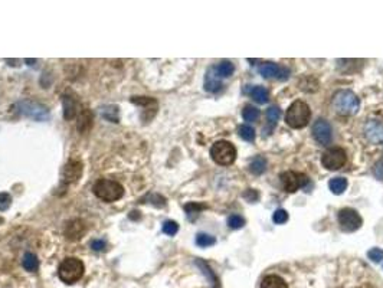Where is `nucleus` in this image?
<instances>
[{
	"label": "nucleus",
	"mask_w": 383,
	"mask_h": 288,
	"mask_svg": "<svg viewBox=\"0 0 383 288\" xmlns=\"http://www.w3.org/2000/svg\"><path fill=\"white\" fill-rule=\"evenodd\" d=\"M311 111L304 101H294L285 112V122L291 129H303L309 124Z\"/></svg>",
	"instance_id": "nucleus-1"
},
{
	"label": "nucleus",
	"mask_w": 383,
	"mask_h": 288,
	"mask_svg": "<svg viewBox=\"0 0 383 288\" xmlns=\"http://www.w3.org/2000/svg\"><path fill=\"white\" fill-rule=\"evenodd\" d=\"M93 190L94 195L104 202H115L121 199L124 195V187L118 182L110 180V179H100L94 185Z\"/></svg>",
	"instance_id": "nucleus-2"
},
{
	"label": "nucleus",
	"mask_w": 383,
	"mask_h": 288,
	"mask_svg": "<svg viewBox=\"0 0 383 288\" xmlns=\"http://www.w3.org/2000/svg\"><path fill=\"white\" fill-rule=\"evenodd\" d=\"M84 262L78 258H66L61 262L59 270H58V275L61 281H64L65 284H75L76 281L82 278L84 275Z\"/></svg>",
	"instance_id": "nucleus-3"
},
{
	"label": "nucleus",
	"mask_w": 383,
	"mask_h": 288,
	"mask_svg": "<svg viewBox=\"0 0 383 288\" xmlns=\"http://www.w3.org/2000/svg\"><path fill=\"white\" fill-rule=\"evenodd\" d=\"M333 107H334L337 114H340V115H353L359 110L360 101H359V98H357V95L355 93L347 91V90H342L334 95Z\"/></svg>",
	"instance_id": "nucleus-4"
},
{
	"label": "nucleus",
	"mask_w": 383,
	"mask_h": 288,
	"mask_svg": "<svg viewBox=\"0 0 383 288\" xmlns=\"http://www.w3.org/2000/svg\"><path fill=\"white\" fill-rule=\"evenodd\" d=\"M210 156L214 161L221 164V166H229L232 164L236 158V149L232 143L226 140H219L210 149Z\"/></svg>",
	"instance_id": "nucleus-5"
},
{
	"label": "nucleus",
	"mask_w": 383,
	"mask_h": 288,
	"mask_svg": "<svg viewBox=\"0 0 383 288\" xmlns=\"http://www.w3.org/2000/svg\"><path fill=\"white\" fill-rule=\"evenodd\" d=\"M15 111H18L20 115H25L28 118H32L35 121H47L49 118V110L45 105L35 101H20L15 104Z\"/></svg>",
	"instance_id": "nucleus-6"
},
{
	"label": "nucleus",
	"mask_w": 383,
	"mask_h": 288,
	"mask_svg": "<svg viewBox=\"0 0 383 288\" xmlns=\"http://www.w3.org/2000/svg\"><path fill=\"white\" fill-rule=\"evenodd\" d=\"M346 151L340 147H331L326 150L321 156V164L328 170H338L346 164Z\"/></svg>",
	"instance_id": "nucleus-7"
},
{
	"label": "nucleus",
	"mask_w": 383,
	"mask_h": 288,
	"mask_svg": "<svg viewBox=\"0 0 383 288\" xmlns=\"http://www.w3.org/2000/svg\"><path fill=\"white\" fill-rule=\"evenodd\" d=\"M338 223L345 232H355L362 226L363 221H362V216L357 214V211L345 208L338 212Z\"/></svg>",
	"instance_id": "nucleus-8"
},
{
	"label": "nucleus",
	"mask_w": 383,
	"mask_h": 288,
	"mask_svg": "<svg viewBox=\"0 0 383 288\" xmlns=\"http://www.w3.org/2000/svg\"><path fill=\"white\" fill-rule=\"evenodd\" d=\"M309 183V177L303 173L297 172H284L281 175V185L284 187L285 192L294 193L297 192L300 187H304Z\"/></svg>",
	"instance_id": "nucleus-9"
},
{
	"label": "nucleus",
	"mask_w": 383,
	"mask_h": 288,
	"mask_svg": "<svg viewBox=\"0 0 383 288\" xmlns=\"http://www.w3.org/2000/svg\"><path fill=\"white\" fill-rule=\"evenodd\" d=\"M82 175V161L72 158L65 164V168L62 170V182L64 183H75L79 180V177Z\"/></svg>",
	"instance_id": "nucleus-10"
},
{
	"label": "nucleus",
	"mask_w": 383,
	"mask_h": 288,
	"mask_svg": "<svg viewBox=\"0 0 383 288\" xmlns=\"http://www.w3.org/2000/svg\"><path fill=\"white\" fill-rule=\"evenodd\" d=\"M313 137L316 139L318 144L326 146L331 141L333 133H331V126L326 120H317L313 126Z\"/></svg>",
	"instance_id": "nucleus-11"
},
{
	"label": "nucleus",
	"mask_w": 383,
	"mask_h": 288,
	"mask_svg": "<svg viewBox=\"0 0 383 288\" xmlns=\"http://www.w3.org/2000/svg\"><path fill=\"white\" fill-rule=\"evenodd\" d=\"M260 72L264 78H277V79H285L290 71L284 66L277 65L274 62H265L260 66Z\"/></svg>",
	"instance_id": "nucleus-12"
},
{
	"label": "nucleus",
	"mask_w": 383,
	"mask_h": 288,
	"mask_svg": "<svg viewBox=\"0 0 383 288\" xmlns=\"http://www.w3.org/2000/svg\"><path fill=\"white\" fill-rule=\"evenodd\" d=\"M366 137L369 141L374 144H379L383 141V122L377 120H370L366 124Z\"/></svg>",
	"instance_id": "nucleus-13"
},
{
	"label": "nucleus",
	"mask_w": 383,
	"mask_h": 288,
	"mask_svg": "<svg viewBox=\"0 0 383 288\" xmlns=\"http://www.w3.org/2000/svg\"><path fill=\"white\" fill-rule=\"evenodd\" d=\"M222 81H221V76L216 74L215 66L209 68L207 72H206L205 76V90L207 93H218L222 90Z\"/></svg>",
	"instance_id": "nucleus-14"
},
{
	"label": "nucleus",
	"mask_w": 383,
	"mask_h": 288,
	"mask_svg": "<svg viewBox=\"0 0 383 288\" xmlns=\"http://www.w3.org/2000/svg\"><path fill=\"white\" fill-rule=\"evenodd\" d=\"M84 232H85L84 222H82V221H79V219H75V221H72V222L68 223L65 235L68 239H71V241H76V239L82 238Z\"/></svg>",
	"instance_id": "nucleus-15"
},
{
	"label": "nucleus",
	"mask_w": 383,
	"mask_h": 288,
	"mask_svg": "<svg viewBox=\"0 0 383 288\" xmlns=\"http://www.w3.org/2000/svg\"><path fill=\"white\" fill-rule=\"evenodd\" d=\"M62 104H64V118L65 120H72L78 114V102H76V100L69 97V95H64Z\"/></svg>",
	"instance_id": "nucleus-16"
},
{
	"label": "nucleus",
	"mask_w": 383,
	"mask_h": 288,
	"mask_svg": "<svg viewBox=\"0 0 383 288\" xmlns=\"http://www.w3.org/2000/svg\"><path fill=\"white\" fill-rule=\"evenodd\" d=\"M93 127V114L88 111V110H82L79 117H78V124H76V129L79 133H87Z\"/></svg>",
	"instance_id": "nucleus-17"
},
{
	"label": "nucleus",
	"mask_w": 383,
	"mask_h": 288,
	"mask_svg": "<svg viewBox=\"0 0 383 288\" xmlns=\"http://www.w3.org/2000/svg\"><path fill=\"white\" fill-rule=\"evenodd\" d=\"M196 265L202 270L203 272V275H206V278L209 279V282L212 284V287L214 288H219V279L215 275V272L212 271V268L206 264L205 261L202 260H196Z\"/></svg>",
	"instance_id": "nucleus-18"
},
{
	"label": "nucleus",
	"mask_w": 383,
	"mask_h": 288,
	"mask_svg": "<svg viewBox=\"0 0 383 288\" xmlns=\"http://www.w3.org/2000/svg\"><path fill=\"white\" fill-rule=\"evenodd\" d=\"M261 288H288V285L278 275H268L262 279Z\"/></svg>",
	"instance_id": "nucleus-19"
},
{
	"label": "nucleus",
	"mask_w": 383,
	"mask_h": 288,
	"mask_svg": "<svg viewBox=\"0 0 383 288\" xmlns=\"http://www.w3.org/2000/svg\"><path fill=\"white\" fill-rule=\"evenodd\" d=\"M22 265L23 268L29 272H35V271L39 268V261H37L36 255H33L32 252H26L23 255V260H22Z\"/></svg>",
	"instance_id": "nucleus-20"
},
{
	"label": "nucleus",
	"mask_w": 383,
	"mask_h": 288,
	"mask_svg": "<svg viewBox=\"0 0 383 288\" xmlns=\"http://www.w3.org/2000/svg\"><path fill=\"white\" fill-rule=\"evenodd\" d=\"M328 187H330V190H331L334 195H342V193L346 190L347 180L345 177H334V179L330 180Z\"/></svg>",
	"instance_id": "nucleus-21"
},
{
	"label": "nucleus",
	"mask_w": 383,
	"mask_h": 288,
	"mask_svg": "<svg viewBox=\"0 0 383 288\" xmlns=\"http://www.w3.org/2000/svg\"><path fill=\"white\" fill-rule=\"evenodd\" d=\"M234 64L229 62V61H222V62H219V64L215 66L216 74L219 75L221 78H222V76H224V78L231 76V75L234 74Z\"/></svg>",
	"instance_id": "nucleus-22"
},
{
	"label": "nucleus",
	"mask_w": 383,
	"mask_h": 288,
	"mask_svg": "<svg viewBox=\"0 0 383 288\" xmlns=\"http://www.w3.org/2000/svg\"><path fill=\"white\" fill-rule=\"evenodd\" d=\"M249 170L252 172L253 175H262V173L267 170V160L262 157V156H257V157L251 161Z\"/></svg>",
	"instance_id": "nucleus-23"
},
{
	"label": "nucleus",
	"mask_w": 383,
	"mask_h": 288,
	"mask_svg": "<svg viewBox=\"0 0 383 288\" xmlns=\"http://www.w3.org/2000/svg\"><path fill=\"white\" fill-rule=\"evenodd\" d=\"M251 94V97H252L255 101L258 102V104H265V102L268 101V91H267V88H264V87H253L252 90L249 91Z\"/></svg>",
	"instance_id": "nucleus-24"
},
{
	"label": "nucleus",
	"mask_w": 383,
	"mask_h": 288,
	"mask_svg": "<svg viewBox=\"0 0 383 288\" xmlns=\"http://www.w3.org/2000/svg\"><path fill=\"white\" fill-rule=\"evenodd\" d=\"M101 114H103V117L105 118V120L111 121V122H118V120H120V115H118V107H114V105L105 107Z\"/></svg>",
	"instance_id": "nucleus-25"
},
{
	"label": "nucleus",
	"mask_w": 383,
	"mask_h": 288,
	"mask_svg": "<svg viewBox=\"0 0 383 288\" xmlns=\"http://www.w3.org/2000/svg\"><path fill=\"white\" fill-rule=\"evenodd\" d=\"M242 117L245 121L253 122V121H257L258 118H260V110H258V108H255V107H252V105H246V107L243 108Z\"/></svg>",
	"instance_id": "nucleus-26"
},
{
	"label": "nucleus",
	"mask_w": 383,
	"mask_h": 288,
	"mask_svg": "<svg viewBox=\"0 0 383 288\" xmlns=\"http://www.w3.org/2000/svg\"><path fill=\"white\" fill-rule=\"evenodd\" d=\"M238 133H239L241 139H243L245 141H253L255 140V130H253L251 126H246V124L239 126Z\"/></svg>",
	"instance_id": "nucleus-27"
},
{
	"label": "nucleus",
	"mask_w": 383,
	"mask_h": 288,
	"mask_svg": "<svg viewBox=\"0 0 383 288\" xmlns=\"http://www.w3.org/2000/svg\"><path fill=\"white\" fill-rule=\"evenodd\" d=\"M215 236H212V235H207V233H197L196 243L199 246H202V248H207V246H210V245H215Z\"/></svg>",
	"instance_id": "nucleus-28"
},
{
	"label": "nucleus",
	"mask_w": 383,
	"mask_h": 288,
	"mask_svg": "<svg viewBox=\"0 0 383 288\" xmlns=\"http://www.w3.org/2000/svg\"><path fill=\"white\" fill-rule=\"evenodd\" d=\"M243 225H245V219L241 215H231L228 218V226L231 229H241Z\"/></svg>",
	"instance_id": "nucleus-29"
},
{
	"label": "nucleus",
	"mask_w": 383,
	"mask_h": 288,
	"mask_svg": "<svg viewBox=\"0 0 383 288\" xmlns=\"http://www.w3.org/2000/svg\"><path fill=\"white\" fill-rule=\"evenodd\" d=\"M280 117H281V111H280V108L278 107H270L268 110H267V118H268V121H270V124H271L272 127L277 124V121L280 120Z\"/></svg>",
	"instance_id": "nucleus-30"
},
{
	"label": "nucleus",
	"mask_w": 383,
	"mask_h": 288,
	"mask_svg": "<svg viewBox=\"0 0 383 288\" xmlns=\"http://www.w3.org/2000/svg\"><path fill=\"white\" fill-rule=\"evenodd\" d=\"M179 231V225L175 221H166L163 223V232L168 235V236H173L176 235Z\"/></svg>",
	"instance_id": "nucleus-31"
},
{
	"label": "nucleus",
	"mask_w": 383,
	"mask_h": 288,
	"mask_svg": "<svg viewBox=\"0 0 383 288\" xmlns=\"http://www.w3.org/2000/svg\"><path fill=\"white\" fill-rule=\"evenodd\" d=\"M206 209L205 204H199V203H187L185 206V211L187 212V215L190 216V219H192V215H197L200 214V211H203Z\"/></svg>",
	"instance_id": "nucleus-32"
},
{
	"label": "nucleus",
	"mask_w": 383,
	"mask_h": 288,
	"mask_svg": "<svg viewBox=\"0 0 383 288\" xmlns=\"http://www.w3.org/2000/svg\"><path fill=\"white\" fill-rule=\"evenodd\" d=\"M131 101L134 102V104H139V105H144V107H149V105L156 107L157 105L156 100L149 98V97H134V98H131Z\"/></svg>",
	"instance_id": "nucleus-33"
},
{
	"label": "nucleus",
	"mask_w": 383,
	"mask_h": 288,
	"mask_svg": "<svg viewBox=\"0 0 383 288\" xmlns=\"http://www.w3.org/2000/svg\"><path fill=\"white\" fill-rule=\"evenodd\" d=\"M10 204H12V196L9 193H6V192L0 193V211L2 212L8 211L10 208Z\"/></svg>",
	"instance_id": "nucleus-34"
},
{
	"label": "nucleus",
	"mask_w": 383,
	"mask_h": 288,
	"mask_svg": "<svg viewBox=\"0 0 383 288\" xmlns=\"http://www.w3.org/2000/svg\"><path fill=\"white\" fill-rule=\"evenodd\" d=\"M272 219H274V222L280 223V225L281 223H285L288 221V214H287V211H284V209H278V211H275Z\"/></svg>",
	"instance_id": "nucleus-35"
},
{
	"label": "nucleus",
	"mask_w": 383,
	"mask_h": 288,
	"mask_svg": "<svg viewBox=\"0 0 383 288\" xmlns=\"http://www.w3.org/2000/svg\"><path fill=\"white\" fill-rule=\"evenodd\" d=\"M367 257L373 261V262H380V261L383 260V250H380V248H373V250H370V251L367 252Z\"/></svg>",
	"instance_id": "nucleus-36"
},
{
	"label": "nucleus",
	"mask_w": 383,
	"mask_h": 288,
	"mask_svg": "<svg viewBox=\"0 0 383 288\" xmlns=\"http://www.w3.org/2000/svg\"><path fill=\"white\" fill-rule=\"evenodd\" d=\"M91 248H93L94 251H104L105 250V242L101 241V239L93 241L91 242Z\"/></svg>",
	"instance_id": "nucleus-37"
},
{
	"label": "nucleus",
	"mask_w": 383,
	"mask_h": 288,
	"mask_svg": "<svg viewBox=\"0 0 383 288\" xmlns=\"http://www.w3.org/2000/svg\"><path fill=\"white\" fill-rule=\"evenodd\" d=\"M243 197H246L249 202H255V200L258 199V193H257L253 189H249L248 192H245V193H243Z\"/></svg>",
	"instance_id": "nucleus-38"
},
{
	"label": "nucleus",
	"mask_w": 383,
	"mask_h": 288,
	"mask_svg": "<svg viewBox=\"0 0 383 288\" xmlns=\"http://www.w3.org/2000/svg\"><path fill=\"white\" fill-rule=\"evenodd\" d=\"M0 223H3V218H0Z\"/></svg>",
	"instance_id": "nucleus-39"
}]
</instances>
